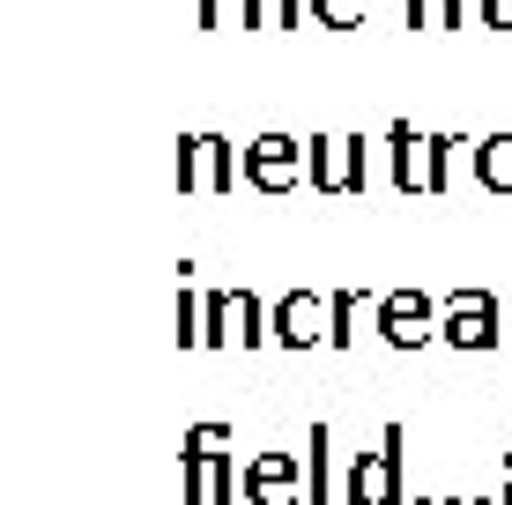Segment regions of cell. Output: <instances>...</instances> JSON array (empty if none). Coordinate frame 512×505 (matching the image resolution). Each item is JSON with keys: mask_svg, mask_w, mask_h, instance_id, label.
Returning <instances> with one entry per match:
<instances>
[{"mask_svg": "<svg viewBox=\"0 0 512 505\" xmlns=\"http://www.w3.org/2000/svg\"><path fill=\"white\" fill-rule=\"evenodd\" d=\"M461 142H446V134H416V127H394V186L401 194H438L446 186V156Z\"/></svg>", "mask_w": 512, "mask_h": 505, "instance_id": "cell-1", "label": "cell"}, {"mask_svg": "<svg viewBox=\"0 0 512 505\" xmlns=\"http://www.w3.org/2000/svg\"><path fill=\"white\" fill-rule=\"evenodd\" d=\"M245 156L223 142V134H193V142H179V186L186 194H223V186H238Z\"/></svg>", "mask_w": 512, "mask_h": 505, "instance_id": "cell-2", "label": "cell"}, {"mask_svg": "<svg viewBox=\"0 0 512 505\" xmlns=\"http://www.w3.org/2000/svg\"><path fill=\"white\" fill-rule=\"evenodd\" d=\"M297 171H312V149H297V134H260V142L245 149V179H253L260 194H290Z\"/></svg>", "mask_w": 512, "mask_h": 505, "instance_id": "cell-3", "label": "cell"}, {"mask_svg": "<svg viewBox=\"0 0 512 505\" xmlns=\"http://www.w3.org/2000/svg\"><path fill=\"white\" fill-rule=\"evenodd\" d=\"M305 149H312V186L320 194H357L364 186V142L357 134H320Z\"/></svg>", "mask_w": 512, "mask_h": 505, "instance_id": "cell-4", "label": "cell"}, {"mask_svg": "<svg viewBox=\"0 0 512 505\" xmlns=\"http://www.w3.org/2000/svg\"><path fill=\"white\" fill-rule=\"evenodd\" d=\"M349 505H401V431H386L379 454L349 468Z\"/></svg>", "mask_w": 512, "mask_h": 505, "instance_id": "cell-5", "label": "cell"}, {"mask_svg": "<svg viewBox=\"0 0 512 505\" xmlns=\"http://www.w3.org/2000/svg\"><path fill=\"white\" fill-rule=\"evenodd\" d=\"M438 335L453 342V350H490V342L505 335L498 327V298H483V290H461V298L446 305V327Z\"/></svg>", "mask_w": 512, "mask_h": 505, "instance_id": "cell-6", "label": "cell"}, {"mask_svg": "<svg viewBox=\"0 0 512 505\" xmlns=\"http://www.w3.org/2000/svg\"><path fill=\"white\" fill-rule=\"evenodd\" d=\"M379 335L401 342V350H409V342H431L438 335V305L423 298V290H394V298H379Z\"/></svg>", "mask_w": 512, "mask_h": 505, "instance_id": "cell-7", "label": "cell"}, {"mask_svg": "<svg viewBox=\"0 0 512 505\" xmlns=\"http://www.w3.org/2000/svg\"><path fill=\"white\" fill-rule=\"evenodd\" d=\"M245 491L253 505H297V454H260L245 468Z\"/></svg>", "mask_w": 512, "mask_h": 505, "instance_id": "cell-8", "label": "cell"}, {"mask_svg": "<svg viewBox=\"0 0 512 505\" xmlns=\"http://www.w3.org/2000/svg\"><path fill=\"white\" fill-rule=\"evenodd\" d=\"M275 335H282V342H327L320 298H282V305H275Z\"/></svg>", "mask_w": 512, "mask_h": 505, "instance_id": "cell-9", "label": "cell"}, {"mask_svg": "<svg viewBox=\"0 0 512 505\" xmlns=\"http://www.w3.org/2000/svg\"><path fill=\"white\" fill-rule=\"evenodd\" d=\"M475 179H483L490 194H512V134H490V142H475Z\"/></svg>", "mask_w": 512, "mask_h": 505, "instance_id": "cell-10", "label": "cell"}, {"mask_svg": "<svg viewBox=\"0 0 512 505\" xmlns=\"http://www.w3.org/2000/svg\"><path fill=\"white\" fill-rule=\"evenodd\" d=\"M468 0H409V30H461Z\"/></svg>", "mask_w": 512, "mask_h": 505, "instance_id": "cell-11", "label": "cell"}, {"mask_svg": "<svg viewBox=\"0 0 512 505\" xmlns=\"http://www.w3.org/2000/svg\"><path fill=\"white\" fill-rule=\"evenodd\" d=\"M238 15L253 30H290L297 23V0H238Z\"/></svg>", "mask_w": 512, "mask_h": 505, "instance_id": "cell-12", "label": "cell"}, {"mask_svg": "<svg viewBox=\"0 0 512 505\" xmlns=\"http://www.w3.org/2000/svg\"><path fill=\"white\" fill-rule=\"evenodd\" d=\"M312 15H320L327 30H357L364 23V0H312Z\"/></svg>", "mask_w": 512, "mask_h": 505, "instance_id": "cell-13", "label": "cell"}, {"mask_svg": "<svg viewBox=\"0 0 512 505\" xmlns=\"http://www.w3.org/2000/svg\"><path fill=\"white\" fill-rule=\"evenodd\" d=\"M475 8H483V15H490L498 30H512V0H475Z\"/></svg>", "mask_w": 512, "mask_h": 505, "instance_id": "cell-14", "label": "cell"}, {"mask_svg": "<svg viewBox=\"0 0 512 505\" xmlns=\"http://www.w3.org/2000/svg\"><path fill=\"white\" fill-rule=\"evenodd\" d=\"M223 23V0H201V30H216Z\"/></svg>", "mask_w": 512, "mask_h": 505, "instance_id": "cell-15", "label": "cell"}, {"mask_svg": "<svg viewBox=\"0 0 512 505\" xmlns=\"http://www.w3.org/2000/svg\"><path fill=\"white\" fill-rule=\"evenodd\" d=\"M505 505H512V454H505Z\"/></svg>", "mask_w": 512, "mask_h": 505, "instance_id": "cell-16", "label": "cell"}]
</instances>
